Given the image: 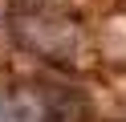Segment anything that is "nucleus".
<instances>
[{"instance_id":"nucleus-2","label":"nucleus","mask_w":126,"mask_h":122,"mask_svg":"<svg viewBox=\"0 0 126 122\" xmlns=\"http://www.w3.org/2000/svg\"><path fill=\"white\" fill-rule=\"evenodd\" d=\"M20 37H25L37 53L53 57V61H73L77 45H81L77 29L61 12H25L20 16Z\"/></svg>"},{"instance_id":"nucleus-1","label":"nucleus","mask_w":126,"mask_h":122,"mask_svg":"<svg viewBox=\"0 0 126 122\" xmlns=\"http://www.w3.org/2000/svg\"><path fill=\"white\" fill-rule=\"evenodd\" d=\"M81 94L53 77H29L0 89V122H81Z\"/></svg>"}]
</instances>
